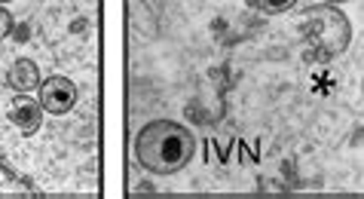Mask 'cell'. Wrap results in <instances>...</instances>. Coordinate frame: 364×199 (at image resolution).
<instances>
[{
	"instance_id": "cell-1",
	"label": "cell",
	"mask_w": 364,
	"mask_h": 199,
	"mask_svg": "<svg viewBox=\"0 0 364 199\" xmlns=\"http://www.w3.org/2000/svg\"><path fill=\"white\" fill-rule=\"evenodd\" d=\"M196 154V138L175 119H150L135 135V159L150 175H178Z\"/></svg>"
},
{
	"instance_id": "cell-2",
	"label": "cell",
	"mask_w": 364,
	"mask_h": 199,
	"mask_svg": "<svg viewBox=\"0 0 364 199\" xmlns=\"http://www.w3.org/2000/svg\"><path fill=\"white\" fill-rule=\"evenodd\" d=\"M297 31H300V40H303V46H306V53L321 65L340 58L352 43L349 16L333 4H316V6L300 9Z\"/></svg>"
},
{
	"instance_id": "cell-3",
	"label": "cell",
	"mask_w": 364,
	"mask_h": 199,
	"mask_svg": "<svg viewBox=\"0 0 364 199\" xmlns=\"http://www.w3.org/2000/svg\"><path fill=\"white\" fill-rule=\"evenodd\" d=\"M37 92H40L37 98H40V104H43V111L53 114V117H65V114L74 111V104H77V86H74V80L62 77V74L46 77L43 83H40Z\"/></svg>"
},
{
	"instance_id": "cell-4",
	"label": "cell",
	"mask_w": 364,
	"mask_h": 199,
	"mask_svg": "<svg viewBox=\"0 0 364 199\" xmlns=\"http://www.w3.org/2000/svg\"><path fill=\"white\" fill-rule=\"evenodd\" d=\"M43 104H40V98H31L28 92H16L13 102L6 107V117L9 123H13L22 135H34L40 126H43Z\"/></svg>"
},
{
	"instance_id": "cell-5",
	"label": "cell",
	"mask_w": 364,
	"mask_h": 199,
	"mask_svg": "<svg viewBox=\"0 0 364 199\" xmlns=\"http://www.w3.org/2000/svg\"><path fill=\"white\" fill-rule=\"evenodd\" d=\"M40 68L37 62L31 58H16L13 65H9L6 71V86L13 89V92H31V89H40Z\"/></svg>"
},
{
	"instance_id": "cell-6",
	"label": "cell",
	"mask_w": 364,
	"mask_h": 199,
	"mask_svg": "<svg viewBox=\"0 0 364 199\" xmlns=\"http://www.w3.org/2000/svg\"><path fill=\"white\" fill-rule=\"evenodd\" d=\"M294 4H300V0H245V6H251L255 13H264V16H282Z\"/></svg>"
},
{
	"instance_id": "cell-7",
	"label": "cell",
	"mask_w": 364,
	"mask_h": 199,
	"mask_svg": "<svg viewBox=\"0 0 364 199\" xmlns=\"http://www.w3.org/2000/svg\"><path fill=\"white\" fill-rule=\"evenodd\" d=\"M349 159H352V166L358 168V172H364V126H358L355 132L349 135Z\"/></svg>"
},
{
	"instance_id": "cell-8",
	"label": "cell",
	"mask_w": 364,
	"mask_h": 199,
	"mask_svg": "<svg viewBox=\"0 0 364 199\" xmlns=\"http://www.w3.org/2000/svg\"><path fill=\"white\" fill-rule=\"evenodd\" d=\"M13 25H16V22H13V16H9V9L0 4V40H4L9 31H13Z\"/></svg>"
},
{
	"instance_id": "cell-9",
	"label": "cell",
	"mask_w": 364,
	"mask_h": 199,
	"mask_svg": "<svg viewBox=\"0 0 364 199\" xmlns=\"http://www.w3.org/2000/svg\"><path fill=\"white\" fill-rule=\"evenodd\" d=\"M325 4H333V6H340V4H349V0H325Z\"/></svg>"
},
{
	"instance_id": "cell-10",
	"label": "cell",
	"mask_w": 364,
	"mask_h": 199,
	"mask_svg": "<svg viewBox=\"0 0 364 199\" xmlns=\"http://www.w3.org/2000/svg\"><path fill=\"white\" fill-rule=\"evenodd\" d=\"M4 178H6V172H4V168H0V190H4V187H6V184H4Z\"/></svg>"
},
{
	"instance_id": "cell-11",
	"label": "cell",
	"mask_w": 364,
	"mask_h": 199,
	"mask_svg": "<svg viewBox=\"0 0 364 199\" xmlns=\"http://www.w3.org/2000/svg\"><path fill=\"white\" fill-rule=\"evenodd\" d=\"M0 4H13V0H0Z\"/></svg>"
},
{
	"instance_id": "cell-12",
	"label": "cell",
	"mask_w": 364,
	"mask_h": 199,
	"mask_svg": "<svg viewBox=\"0 0 364 199\" xmlns=\"http://www.w3.org/2000/svg\"><path fill=\"white\" fill-rule=\"evenodd\" d=\"M361 95H364V80H361Z\"/></svg>"
}]
</instances>
